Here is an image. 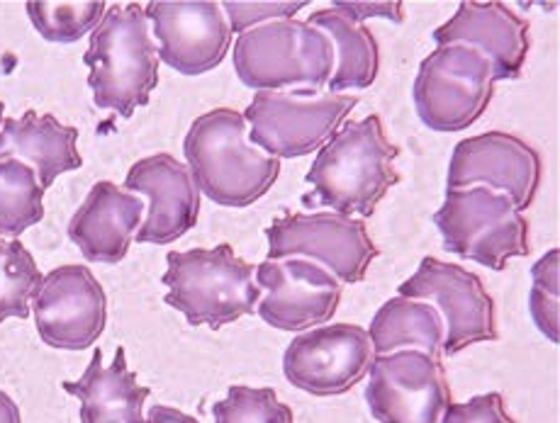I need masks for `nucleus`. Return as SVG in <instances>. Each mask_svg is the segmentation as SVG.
Masks as SVG:
<instances>
[{
  "label": "nucleus",
  "mask_w": 560,
  "mask_h": 423,
  "mask_svg": "<svg viewBox=\"0 0 560 423\" xmlns=\"http://www.w3.org/2000/svg\"><path fill=\"white\" fill-rule=\"evenodd\" d=\"M307 23L325 32L334 47V71L327 91L359 93L371 89L381 71V47L373 32L334 5L312 13Z\"/></svg>",
  "instance_id": "obj_22"
},
{
  "label": "nucleus",
  "mask_w": 560,
  "mask_h": 423,
  "mask_svg": "<svg viewBox=\"0 0 560 423\" xmlns=\"http://www.w3.org/2000/svg\"><path fill=\"white\" fill-rule=\"evenodd\" d=\"M432 37L436 47L463 45L480 51L490 61L494 83L520 79L532 49L529 20L494 0H466Z\"/></svg>",
  "instance_id": "obj_18"
},
{
  "label": "nucleus",
  "mask_w": 560,
  "mask_h": 423,
  "mask_svg": "<svg viewBox=\"0 0 560 423\" xmlns=\"http://www.w3.org/2000/svg\"><path fill=\"white\" fill-rule=\"evenodd\" d=\"M359 107L353 93H256L242 113L249 141L273 158H300L317 151L349 122Z\"/></svg>",
  "instance_id": "obj_7"
},
{
  "label": "nucleus",
  "mask_w": 560,
  "mask_h": 423,
  "mask_svg": "<svg viewBox=\"0 0 560 423\" xmlns=\"http://www.w3.org/2000/svg\"><path fill=\"white\" fill-rule=\"evenodd\" d=\"M125 190L144 200V222L135 236L137 244L168 246L186 236L200 216V190L186 161L171 154L139 158L129 166Z\"/></svg>",
  "instance_id": "obj_17"
},
{
  "label": "nucleus",
  "mask_w": 560,
  "mask_h": 423,
  "mask_svg": "<svg viewBox=\"0 0 560 423\" xmlns=\"http://www.w3.org/2000/svg\"><path fill=\"white\" fill-rule=\"evenodd\" d=\"M107 8L110 5L103 0H85V3L35 0V3L25 5L32 27L39 32L42 39L54 42V45H71V42L91 37L105 17Z\"/></svg>",
  "instance_id": "obj_26"
},
{
  "label": "nucleus",
  "mask_w": 560,
  "mask_h": 423,
  "mask_svg": "<svg viewBox=\"0 0 560 423\" xmlns=\"http://www.w3.org/2000/svg\"><path fill=\"white\" fill-rule=\"evenodd\" d=\"M397 156L400 149L387 139L378 115L347 122L312 161L305 176L312 192L305 204L365 220L400 180Z\"/></svg>",
  "instance_id": "obj_1"
},
{
  "label": "nucleus",
  "mask_w": 560,
  "mask_h": 423,
  "mask_svg": "<svg viewBox=\"0 0 560 423\" xmlns=\"http://www.w3.org/2000/svg\"><path fill=\"white\" fill-rule=\"evenodd\" d=\"M18 158L35 173L42 190H49L63 173L83 166L79 154V129L59 122L49 113L27 110L5 117L0 127V161Z\"/></svg>",
  "instance_id": "obj_20"
},
{
  "label": "nucleus",
  "mask_w": 560,
  "mask_h": 423,
  "mask_svg": "<svg viewBox=\"0 0 560 423\" xmlns=\"http://www.w3.org/2000/svg\"><path fill=\"white\" fill-rule=\"evenodd\" d=\"M268 258H307L337 278L341 285L363 282L378 246L359 216L319 210L283 214L266 230Z\"/></svg>",
  "instance_id": "obj_9"
},
{
  "label": "nucleus",
  "mask_w": 560,
  "mask_h": 423,
  "mask_svg": "<svg viewBox=\"0 0 560 423\" xmlns=\"http://www.w3.org/2000/svg\"><path fill=\"white\" fill-rule=\"evenodd\" d=\"M439 423H516V421L510 414L508 404H504L502 395L488 392V395L472 397L468 401H460V404H454V401H451Z\"/></svg>",
  "instance_id": "obj_30"
},
{
  "label": "nucleus",
  "mask_w": 560,
  "mask_h": 423,
  "mask_svg": "<svg viewBox=\"0 0 560 423\" xmlns=\"http://www.w3.org/2000/svg\"><path fill=\"white\" fill-rule=\"evenodd\" d=\"M529 312L548 341L558 343L560 339V254L551 248L532 268V292Z\"/></svg>",
  "instance_id": "obj_28"
},
{
  "label": "nucleus",
  "mask_w": 560,
  "mask_h": 423,
  "mask_svg": "<svg viewBox=\"0 0 560 423\" xmlns=\"http://www.w3.org/2000/svg\"><path fill=\"white\" fill-rule=\"evenodd\" d=\"M93 103L101 110L132 117L159 85V49L139 3L107 8L85 49Z\"/></svg>",
  "instance_id": "obj_3"
},
{
  "label": "nucleus",
  "mask_w": 560,
  "mask_h": 423,
  "mask_svg": "<svg viewBox=\"0 0 560 423\" xmlns=\"http://www.w3.org/2000/svg\"><path fill=\"white\" fill-rule=\"evenodd\" d=\"M232 61L256 93H322L334 71V47L307 20H276L236 37Z\"/></svg>",
  "instance_id": "obj_5"
},
{
  "label": "nucleus",
  "mask_w": 560,
  "mask_h": 423,
  "mask_svg": "<svg viewBox=\"0 0 560 423\" xmlns=\"http://www.w3.org/2000/svg\"><path fill=\"white\" fill-rule=\"evenodd\" d=\"M0 423H23V414H20L15 399L5 395L3 389H0Z\"/></svg>",
  "instance_id": "obj_33"
},
{
  "label": "nucleus",
  "mask_w": 560,
  "mask_h": 423,
  "mask_svg": "<svg viewBox=\"0 0 560 423\" xmlns=\"http://www.w3.org/2000/svg\"><path fill=\"white\" fill-rule=\"evenodd\" d=\"M42 278L35 256L20 238H0V324L30 317Z\"/></svg>",
  "instance_id": "obj_25"
},
{
  "label": "nucleus",
  "mask_w": 560,
  "mask_h": 423,
  "mask_svg": "<svg viewBox=\"0 0 560 423\" xmlns=\"http://www.w3.org/2000/svg\"><path fill=\"white\" fill-rule=\"evenodd\" d=\"M305 8L307 3H300V0H224L222 3L232 35L236 37L276 20H293Z\"/></svg>",
  "instance_id": "obj_29"
},
{
  "label": "nucleus",
  "mask_w": 560,
  "mask_h": 423,
  "mask_svg": "<svg viewBox=\"0 0 560 423\" xmlns=\"http://www.w3.org/2000/svg\"><path fill=\"white\" fill-rule=\"evenodd\" d=\"M261 290L256 314L278 331L303 333L329 324L341 305L343 285L307 258H266L254 270Z\"/></svg>",
  "instance_id": "obj_13"
},
{
  "label": "nucleus",
  "mask_w": 560,
  "mask_h": 423,
  "mask_svg": "<svg viewBox=\"0 0 560 423\" xmlns=\"http://www.w3.org/2000/svg\"><path fill=\"white\" fill-rule=\"evenodd\" d=\"M365 331H369L375 355L395 351H424L434 357L444 355V319L424 299L390 297L375 312Z\"/></svg>",
  "instance_id": "obj_23"
},
{
  "label": "nucleus",
  "mask_w": 560,
  "mask_h": 423,
  "mask_svg": "<svg viewBox=\"0 0 560 423\" xmlns=\"http://www.w3.org/2000/svg\"><path fill=\"white\" fill-rule=\"evenodd\" d=\"M402 297L424 299L444 319V355L500 339L498 307L482 280L458 263L427 256L400 287Z\"/></svg>",
  "instance_id": "obj_10"
},
{
  "label": "nucleus",
  "mask_w": 560,
  "mask_h": 423,
  "mask_svg": "<svg viewBox=\"0 0 560 423\" xmlns=\"http://www.w3.org/2000/svg\"><path fill=\"white\" fill-rule=\"evenodd\" d=\"M214 423H295V414L271 387L232 385L224 399L214 401Z\"/></svg>",
  "instance_id": "obj_27"
},
{
  "label": "nucleus",
  "mask_w": 560,
  "mask_h": 423,
  "mask_svg": "<svg viewBox=\"0 0 560 423\" xmlns=\"http://www.w3.org/2000/svg\"><path fill=\"white\" fill-rule=\"evenodd\" d=\"M61 387L79 399L81 423H147L144 404L152 389L137 383L122 345L110 365L103 363V351L95 349L83 377L67 379Z\"/></svg>",
  "instance_id": "obj_21"
},
{
  "label": "nucleus",
  "mask_w": 560,
  "mask_h": 423,
  "mask_svg": "<svg viewBox=\"0 0 560 423\" xmlns=\"http://www.w3.org/2000/svg\"><path fill=\"white\" fill-rule=\"evenodd\" d=\"M144 10L159 59L180 75L208 73L230 54L234 35L218 0H154Z\"/></svg>",
  "instance_id": "obj_16"
},
{
  "label": "nucleus",
  "mask_w": 560,
  "mask_h": 423,
  "mask_svg": "<svg viewBox=\"0 0 560 423\" xmlns=\"http://www.w3.org/2000/svg\"><path fill=\"white\" fill-rule=\"evenodd\" d=\"M254 270L230 244L171 251L161 278L166 285L164 302L180 312L190 327L222 329L256 312L261 290Z\"/></svg>",
  "instance_id": "obj_4"
},
{
  "label": "nucleus",
  "mask_w": 560,
  "mask_h": 423,
  "mask_svg": "<svg viewBox=\"0 0 560 423\" xmlns=\"http://www.w3.org/2000/svg\"><path fill=\"white\" fill-rule=\"evenodd\" d=\"M334 8L361 25L369 20H390L395 25L405 23V3L400 0H337Z\"/></svg>",
  "instance_id": "obj_31"
},
{
  "label": "nucleus",
  "mask_w": 560,
  "mask_h": 423,
  "mask_svg": "<svg viewBox=\"0 0 560 423\" xmlns=\"http://www.w3.org/2000/svg\"><path fill=\"white\" fill-rule=\"evenodd\" d=\"M183 154L200 195L222 208H249L280 176V161L252 144L244 115L232 107H214L192 119Z\"/></svg>",
  "instance_id": "obj_2"
},
{
  "label": "nucleus",
  "mask_w": 560,
  "mask_h": 423,
  "mask_svg": "<svg viewBox=\"0 0 560 423\" xmlns=\"http://www.w3.org/2000/svg\"><path fill=\"white\" fill-rule=\"evenodd\" d=\"M147 423H200L196 416L186 414V411L174 409L168 404H156L149 409L147 414Z\"/></svg>",
  "instance_id": "obj_32"
},
{
  "label": "nucleus",
  "mask_w": 560,
  "mask_h": 423,
  "mask_svg": "<svg viewBox=\"0 0 560 423\" xmlns=\"http://www.w3.org/2000/svg\"><path fill=\"white\" fill-rule=\"evenodd\" d=\"M365 404L378 423H439L451 404L446 367L424 351L375 355Z\"/></svg>",
  "instance_id": "obj_12"
},
{
  "label": "nucleus",
  "mask_w": 560,
  "mask_h": 423,
  "mask_svg": "<svg viewBox=\"0 0 560 423\" xmlns=\"http://www.w3.org/2000/svg\"><path fill=\"white\" fill-rule=\"evenodd\" d=\"M541 154L529 141L492 129L458 141L448 161L446 188H488L508 195L516 210L526 212L541 188Z\"/></svg>",
  "instance_id": "obj_14"
},
{
  "label": "nucleus",
  "mask_w": 560,
  "mask_h": 423,
  "mask_svg": "<svg viewBox=\"0 0 560 423\" xmlns=\"http://www.w3.org/2000/svg\"><path fill=\"white\" fill-rule=\"evenodd\" d=\"M434 224L446 251L490 270H504L532 251L529 220L508 195L488 188H446Z\"/></svg>",
  "instance_id": "obj_6"
},
{
  "label": "nucleus",
  "mask_w": 560,
  "mask_h": 423,
  "mask_svg": "<svg viewBox=\"0 0 560 423\" xmlns=\"http://www.w3.org/2000/svg\"><path fill=\"white\" fill-rule=\"evenodd\" d=\"M32 317L49 349H93L107 324L105 290L85 266H59L42 278L32 297Z\"/></svg>",
  "instance_id": "obj_15"
},
{
  "label": "nucleus",
  "mask_w": 560,
  "mask_h": 423,
  "mask_svg": "<svg viewBox=\"0 0 560 423\" xmlns=\"http://www.w3.org/2000/svg\"><path fill=\"white\" fill-rule=\"evenodd\" d=\"M147 204L139 195L101 180L85 195L69 222V238L91 263L115 266L125 260L144 222Z\"/></svg>",
  "instance_id": "obj_19"
},
{
  "label": "nucleus",
  "mask_w": 560,
  "mask_h": 423,
  "mask_svg": "<svg viewBox=\"0 0 560 423\" xmlns=\"http://www.w3.org/2000/svg\"><path fill=\"white\" fill-rule=\"evenodd\" d=\"M3 119H5V105L0 103V127H3Z\"/></svg>",
  "instance_id": "obj_34"
},
{
  "label": "nucleus",
  "mask_w": 560,
  "mask_h": 423,
  "mask_svg": "<svg viewBox=\"0 0 560 423\" xmlns=\"http://www.w3.org/2000/svg\"><path fill=\"white\" fill-rule=\"evenodd\" d=\"M494 85L490 61L480 51L463 45L436 47L419 63L415 110L432 132H463L488 110Z\"/></svg>",
  "instance_id": "obj_8"
},
{
  "label": "nucleus",
  "mask_w": 560,
  "mask_h": 423,
  "mask_svg": "<svg viewBox=\"0 0 560 423\" xmlns=\"http://www.w3.org/2000/svg\"><path fill=\"white\" fill-rule=\"evenodd\" d=\"M45 220V190L23 161H0V238H20Z\"/></svg>",
  "instance_id": "obj_24"
},
{
  "label": "nucleus",
  "mask_w": 560,
  "mask_h": 423,
  "mask_svg": "<svg viewBox=\"0 0 560 423\" xmlns=\"http://www.w3.org/2000/svg\"><path fill=\"white\" fill-rule=\"evenodd\" d=\"M375 361L369 331L359 324L329 321L298 333L283 355V375L300 392L337 397L361 385Z\"/></svg>",
  "instance_id": "obj_11"
}]
</instances>
